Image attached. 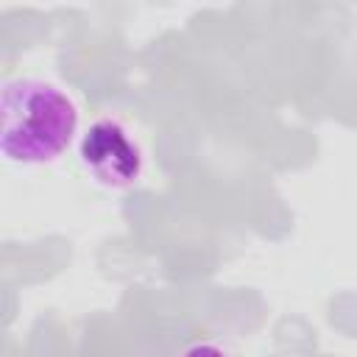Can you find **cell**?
Returning <instances> with one entry per match:
<instances>
[{"mask_svg":"<svg viewBox=\"0 0 357 357\" xmlns=\"http://www.w3.org/2000/svg\"><path fill=\"white\" fill-rule=\"evenodd\" d=\"M78 112L53 84L17 78L0 95V151L11 162L42 165L73 142Z\"/></svg>","mask_w":357,"mask_h":357,"instance_id":"6da1fadb","label":"cell"},{"mask_svg":"<svg viewBox=\"0 0 357 357\" xmlns=\"http://www.w3.org/2000/svg\"><path fill=\"white\" fill-rule=\"evenodd\" d=\"M81 162L95 173L98 181L112 187H126L139 176V151L112 120H100L84 134Z\"/></svg>","mask_w":357,"mask_h":357,"instance_id":"7a4b0ae2","label":"cell"},{"mask_svg":"<svg viewBox=\"0 0 357 357\" xmlns=\"http://www.w3.org/2000/svg\"><path fill=\"white\" fill-rule=\"evenodd\" d=\"M181 357H229L218 343H195V346H190Z\"/></svg>","mask_w":357,"mask_h":357,"instance_id":"3957f363","label":"cell"}]
</instances>
